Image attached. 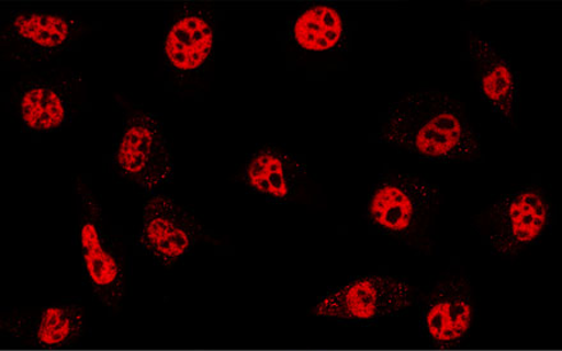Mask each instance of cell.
Instances as JSON below:
<instances>
[{"instance_id": "6da1fadb", "label": "cell", "mask_w": 562, "mask_h": 351, "mask_svg": "<svg viewBox=\"0 0 562 351\" xmlns=\"http://www.w3.org/2000/svg\"><path fill=\"white\" fill-rule=\"evenodd\" d=\"M379 136L428 161L473 160L481 154L465 105L448 92H412L397 100Z\"/></svg>"}, {"instance_id": "7a4b0ae2", "label": "cell", "mask_w": 562, "mask_h": 351, "mask_svg": "<svg viewBox=\"0 0 562 351\" xmlns=\"http://www.w3.org/2000/svg\"><path fill=\"white\" fill-rule=\"evenodd\" d=\"M83 27L72 13L15 11L0 30V58L21 66L50 60L69 49Z\"/></svg>"}, {"instance_id": "3957f363", "label": "cell", "mask_w": 562, "mask_h": 351, "mask_svg": "<svg viewBox=\"0 0 562 351\" xmlns=\"http://www.w3.org/2000/svg\"><path fill=\"white\" fill-rule=\"evenodd\" d=\"M82 77L50 69L25 75L13 84L11 105L21 127L30 134H48L72 118Z\"/></svg>"}, {"instance_id": "277c9868", "label": "cell", "mask_w": 562, "mask_h": 351, "mask_svg": "<svg viewBox=\"0 0 562 351\" xmlns=\"http://www.w3.org/2000/svg\"><path fill=\"white\" fill-rule=\"evenodd\" d=\"M114 163L130 183L145 191L173 181L170 146L155 115H130L114 147Z\"/></svg>"}, {"instance_id": "5b68a950", "label": "cell", "mask_w": 562, "mask_h": 351, "mask_svg": "<svg viewBox=\"0 0 562 351\" xmlns=\"http://www.w3.org/2000/svg\"><path fill=\"white\" fill-rule=\"evenodd\" d=\"M86 283L104 307L120 310L124 298V275L119 253L106 231L99 202L81 192V215L77 224Z\"/></svg>"}, {"instance_id": "8992f818", "label": "cell", "mask_w": 562, "mask_h": 351, "mask_svg": "<svg viewBox=\"0 0 562 351\" xmlns=\"http://www.w3.org/2000/svg\"><path fill=\"white\" fill-rule=\"evenodd\" d=\"M415 296L402 279L367 276L350 281L323 296L315 307L319 317L369 322L407 312Z\"/></svg>"}, {"instance_id": "52a82bcc", "label": "cell", "mask_w": 562, "mask_h": 351, "mask_svg": "<svg viewBox=\"0 0 562 351\" xmlns=\"http://www.w3.org/2000/svg\"><path fill=\"white\" fill-rule=\"evenodd\" d=\"M439 194V186L415 176L382 178L371 194V222L387 236L408 238L432 213Z\"/></svg>"}, {"instance_id": "ba28073f", "label": "cell", "mask_w": 562, "mask_h": 351, "mask_svg": "<svg viewBox=\"0 0 562 351\" xmlns=\"http://www.w3.org/2000/svg\"><path fill=\"white\" fill-rule=\"evenodd\" d=\"M550 215V201L541 190L521 189L505 194L486 214L490 247L498 254L518 253L542 237Z\"/></svg>"}, {"instance_id": "9c48e42d", "label": "cell", "mask_w": 562, "mask_h": 351, "mask_svg": "<svg viewBox=\"0 0 562 351\" xmlns=\"http://www.w3.org/2000/svg\"><path fill=\"white\" fill-rule=\"evenodd\" d=\"M200 226L189 211L169 196H154L144 206L139 244L164 268L175 267L192 251Z\"/></svg>"}, {"instance_id": "30bf717a", "label": "cell", "mask_w": 562, "mask_h": 351, "mask_svg": "<svg viewBox=\"0 0 562 351\" xmlns=\"http://www.w3.org/2000/svg\"><path fill=\"white\" fill-rule=\"evenodd\" d=\"M214 43V14L205 8H184L176 15L164 41V53L179 83H191L204 75Z\"/></svg>"}, {"instance_id": "8fae6325", "label": "cell", "mask_w": 562, "mask_h": 351, "mask_svg": "<svg viewBox=\"0 0 562 351\" xmlns=\"http://www.w3.org/2000/svg\"><path fill=\"white\" fill-rule=\"evenodd\" d=\"M475 315L474 296L464 279L437 286L422 309V329L437 348H456L468 338Z\"/></svg>"}, {"instance_id": "7c38bea8", "label": "cell", "mask_w": 562, "mask_h": 351, "mask_svg": "<svg viewBox=\"0 0 562 351\" xmlns=\"http://www.w3.org/2000/svg\"><path fill=\"white\" fill-rule=\"evenodd\" d=\"M8 337L38 348H61L72 344L85 329L83 314L75 306H52L26 316L4 321Z\"/></svg>"}, {"instance_id": "4fadbf2b", "label": "cell", "mask_w": 562, "mask_h": 351, "mask_svg": "<svg viewBox=\"0 0 562 351\" xmlns=\"http://www.w3.org/2000/svg\"><path fill=\"white\" fill-rule=\"evenodd\" d=\"M470 50L474 64L479 65L482 97L503 120L514 124L519 83L509 59L477 35L471 36Z\"/></svg>"}, {"instance_id": "5bb4252c", "label": "cell", "mask_w": 562, "mask_h": 351, "mask_svg": "<svg viewBox=\"0 0 562 351\" xmlns=\"http://www.w3.org/2000/svg\"><path fill=\"white\" fill-rule=\"evenodd\" d=\"M304 169L292 155L274 146L259 148L246 163L245 181L249 189L274 201L295 197Z\"/></svg>"}, {"instance_id": "9a60e30c", "label": "cell", "mask_w": 562, "mask_h": 351, "mask_svg": "<svg viewBox=\"0 0 562 351\" xmlns=\"http://www.w3.org/2000/svg\"><path fill=\"white\" fill-rule=\"evenodd\" d=\"M345 36V21H342L341 14L331 7H311L293 22V42L303 50H335L339 48Z\"/></svg>"}]
</instances>
